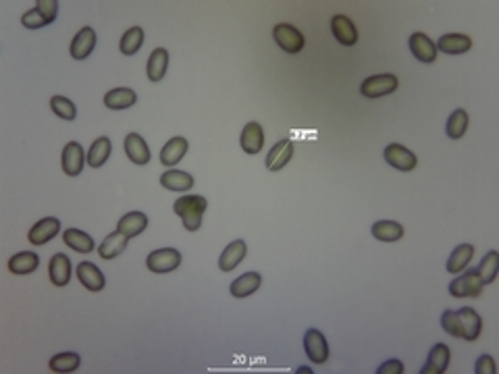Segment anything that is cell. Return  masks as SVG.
<instances>
[{
  "instance_id": "obj_1",
  "label": "cell",
  "mask_w": 499,
  "mask_h": 374,
  "mask_svg": "<svg viewBox=\"0 0 499 374\" xmlns=\"http://www.w3.org/2000/svg\"><path fill=\"white\" fill-rule=\"evenodd\" d=\"M208 202L202 196H183L173 204L175 215L181 219L183 226L187 231H198L202 224V215L206 213Z\"/></svg>"
},
{
  "instance_id": "obj_2",
  "label": "cell",
  "mask_w": 499,
  "mask_h": 374,
  "mask_svg": "<svg viewBox=\"0 0 499 374\" xmlns=\"http://www.w3.org/2000/svg\"><path fill=\"white\" fill-rule=\"evenodd\" d=\"M273 38L277 42V46L287 52V55H298L304 48V36L300 34V29H296L289 23H279L273 29Z\"/></svg>"
},
{
  "instance_id": "obj_3",
  "label": "cell",
  "mask_w": 499,
  "mask_h": 374,
  "mask_svg": "<svg viewBox=\"0 0 499 374\" xmlns=\"http://www.w3.org/2000/svg\"><path fill=\"white\" fill-rule=\"evenodd\" d=\"M400 85V79L393 73H383L375 75V77H368L362 81L360 85V92L362 96L366 98H381V96H387V94H393Z\"/></svg>"
},
{
  "instance_id": "obj_4",
  "label": "cell",
  "mask_w": 499,
  "mask_h": 374,
  "mask_svg": "<svg viewBox=\"0 0 499 374\" xmlns=\"http://www.w3.org/2000/svg\"><path fill=\"white\" fill-rule=\"evenodd\" d=\"M181 264V254L175 250V247H163V250H157L152 252L148 258H146V266L148 271L157 273V275H165V273H173L177 271Z\"/></svg>"
},
{
  "instance_id": "obj_5",
  "label": "cell",
  "mask_w": 499,
  "mask_h": 374,
  "mask_svg": "<svg viewBox=\"0 0 499 374\" xmlns=\"http://www.w3.org/2000/svg\"><path fill=\"white\" fill-rule=\"evenodd\" d=\"M483 283L479 279L477 268L475 271H466L464 275H460L456 281L449 283V294L454 298H479L483 294Z\"/></svg>"
},
{
  "instance_id": "obj_6",
  "label": "cell",
  "mask_w": 499,
  "mask_h": 374,
  "mask_svg": "<svg viewBox=\"0 0 499 374\" xmlns=\"http://www.w3.org/2000/svg\"><path fill=\"white\" fill-rule=\"evenodd\" d=\"M304 350H306V356L310 358V362H314V364H325L329 360V343H327L325 335L317 329L306 331Z\"/></svg>"
},
{
  "instance_id": "obj_7",
  "label": "cell",
  "mask_w": 499,
  "mask_h": 374,
  "mask_svg": "<svg viewBox=\"0 0 499 374\" xmlns=\"http://www.w3.org/2000/svg\"><path fill=\"white\" fill-rule=\"evenodd\" d=\"M456 316H458V324H460V339L477 341L481 331H483L481 316L472 308H462V310L456 312Z\"/></svg>"
},
{
  "instance_id": "obj_8",
  "label": "cell",
  "mask_w": 499,
  "mask_h": 374,
  "mask_svg": "<svg viewBox=\"0 0 499 374\" xmlns=\"http://www.w3.org/2000/svg\"><path fill=\"white\" fill-rule=\"evenodd\" d=\"M85 162H87V154L83 152L80 142H69V144L63 148V160H61V164H63L65 175L78 177L83 171Z\"/></svg>"
},
{
  "instance_id": "obj_9",
  "label": "cell",
  "mask_w": 499,
  "mask_h": 374,
  "mask_svg": "<svg viewBox=\"0 0 499 374\" xmlns=\"http://www.w3.org/2000/svg\"><path fill=\"white\" fill-rule=\"evenodd\" d=\"M59 231H61V221L55 219V217H46V219L38 221V223L29 229L27 239H29V243H34V245H44V243L52 241V239L59 235Z\"/></svg>"
},
{
  "instance_id": "obj_10",
  "label": "cell",
  "mask_w": 499,
  "mask_h": 374,
  "mask_svg": "<svg viewBox=\"0 0 499 374\" xmlns=\"http://www.w3.org/2000/svg\"><path fill=\"white\" fill-rule=\"evenodd\" d=\"M291 156H294V142L291 140H279L273 148L268 150V154H266V160H264V166H266V171H273V173H277V171H281L289 160H291Z\"/></svg>"
},
{
  "instance_id": "obj_11",
  "label": "cell",
  "mask_w": 499,
  "mask_h": 374,
  "mask_svg": "<svg viewBox=\"0 0 499 374\" xmlns=\"http://www.w3.org/2000/svg\"><path fill=\"white\" fill-rule=\"evenodd\" d=\"M246 254H248V245H246L244 239L231 241V243L223 250V254H221V258H219V268H221L223 273L236 271V268L242 264V260L246 258Z\"/></svg>"
},
{
  "instance_id": "obj_12",
  "label": "cell",
  "mask_w": 499,
  "mask_h": 374,
  "mask_svg": "<svg viewBox=\"0 0 499 374\" xmlns=\"http://www.w3.org/2000/svg\"><path fill=\"white\" fill-rule=\"evenodd\" d=\"M383 156H385V160H387L393 168L404 171V173L414 171L416 164H418V158H416L414 154L408 148L400 146V144H389V146L385 148V154H383Z\"/></svg>"
},
{
  "instance_id": "obj_13",
  "label": "cell",
  "mask_w": 499,
  "mask_h": 374,
  "mask_svg": "<svg viewBox=\"0 0 499 374\" xmlns=\"http://www.w3.org/2000/svg\"><path fill=\"white\" fill-rule=\"evenodd\" d=\"M48 277L55 287H67L71 281V260L67 254H55L48 264Z\"/></svg>"
},
{
  "instance_id": "obj_14",
  "label": "cell",
  "mask_w": 499,
  "mask_h": 374,
  "mask_svg": "<svg viewBox=\"0 0 499 374\" xmlns=\"http://www.w3.org/2000/svg\"><path fill=\"white\" fill-rule=\"evenodd\" d=\"M449 358H451V352L445 343L433 345V350L428 352L426 364L420 368V374H443L449 366Z\"/></svg>"
},
{
  "instance_id": "obj_15",
  "label": "cell",
  "mask_w": 499,
  "mask_h": 374,
  "mask_svg": "<svg viewBox=\"0 0 499 374\" xmlns=\"http://www.w3.org/2000/svg\"><path fill=\"white\" fill-rule=\"evenodd\" d=\"M94 48H96V31L92 27H83L75 34L69 52L75 61H85L92 55Z\"/></svg>"
},
{
  "instance_id": "obj_16",
  "label": "cell",
  "mask_w": 499,
  "mask_h": 374,
  "mask_svg": "<svg viewBox=\"0 0 499 374\" xmlns=\"http://www.w3.org/2000/svg\"><path fill=\"white\" fill-rule=\"evenodd\" d=\"M410 50L420 63H435L437 59V46L422 31H416L410 36Z\"/></svg>"
},
{
  "instance_id": "obj_17",
  "label": "cell",
  "mask_w": 499,
  "mask_h": 374,
  "mask_svg": "<svg viewBox=\"0 0 499 374\" xmlns=\"http://www.w3.org/2000/svg\"><path fill=\"white\" fill-rule=\"evenodd\" d=\"M125 154H127V158H129L133 164H140V166L148 164V162H150V156H152L148 144H146L144 138L138 136V134H129V136L125 138Z\"/></svg>"
},
{
  "instance_id": "obj_18",
  "label": "cell",
  "mask_w": 499,
  "mask_h": 374,
  "mask_svg": "<svg viewBox=\"0 0 499 374\" xmlns=\"http://www.w3.org/2000/svg\"><path fill=\"white\" fill-rule=\"evenodd\" d=\"M78 279H80V283L87 292H102L104 285H106L102 271L96 264H92V262H82L78 266Z\"/></svg>"
},
{
  "instance_id": "obj_19",
  "label": "cell",
  "mask_w": 499,
  "mask_h": 374,
  "mask_svg": "<svg viewBox=\"0 0 499 374\" xmlns=\"http://www.w3.org/2000/svg\"><path fill=\"white\" fill-rule=\"evenodd\" d=\"M331 29L333 36L337 38V42L343 44V46H354V44L358 42L356 25H354L347 17H343V15H335V17H333Z\"/></svg>"
},
{
  "instance_id": "obj_20",
  "label": "cell",
  "mask_w": 499,
  "mask_h": 374,
  "mask_svg": "<svg viewBox=\"0 0 499 374\" xmlns=\"http://www.w3.org/2000/svg\"><path fill=\"white\" fill-rule=\"evenodd\" d=\"M435 46L443 55H464V52L470 50L472 40L468 36H462V34H445V36L439 38V42Z\"/></svg>"
},
{
  "instance_id": "obj_21",
  "label": "cell",
  "mask_w": 499,
  "mask_h": 374,
  "mask_svg": "<svg viewBox=\"0 0 499 374\" xmlns=\"http://www.w3.org/2000/svg\"><path fill=\"white\" fill-rule=\"evenodd\" d=\"M240 144H242L244 152L249 154V156L258 154V152L262 150V146H264V131H262V125L256 123V121L248 123V125L244 127V131H242Z\"/></svg>"
},
{
  "instance_id": "obj_22",
  "label": "cell",
  "mask_w": 499,
  "mask_h": 374,
  "mask_svg": "<svg viewBox=\"0 0 499 374\" xmlns=\"http://www.w3.org/2000/svg\"><path fill=\"white\" fill-rule=\"evenodd\" d=\"M127 241H129V237H125L123 233L115 231V233L106 235V239L100 243V247H98V256H100L102 260H115L117 256H121V254L125 252Z\"/></svg>"
},
{
  "instance_id": "obj_23",
  "label": "cell",
  "mask_w": 499,
  "mask_h": 374,
  "mask_svg": "<svg viewBox=\"0 0 499 374\" xmlns=\"http://www.w3.org/2000/svg\"><path fill=\"white\" fill-rule=\"evenodd\" d=\"M136 102H138V96L129 87H115V89L106 92V96H104V104L110 110H125V108H131Z\"/></svg>"
},
{
  "instance_id": "obj_24",
  "label": "cell",
  "mask_w": 499,
  "mask_h": 374,
  "mask_svg": "<svg viewBox=\"0 0 499 374\" xmlns=\"http://www.w3.org/2000/svg\"><path fill=\"white\" fill-rule=\"evenodd\" d=\"M146 226H148V217L144 213H127L117 224V231L123 233L125 237L133 239V237L142 235L146 231Z\"/></svg>"
},
{
  "instance_id": "obj_25",
  "label": "cell",
  "mask_w": 499,
  "mask_h": 374,
  "mask_svg": "<svg viewBox=\"0 0 499 374\" xmlns=\"http://www.w3.org/2000/svg\"><path fill=\"white\" fill-rule=\"evenodd\" d=\"M161 185L171 189V192H187V189L194 187V177L185 171L173 168V171H165L161 175Z\"/></svg>"
},
{
  "instance_id": "obj_26",
  "label": "cell",
  "mask_w": 499,
  "mask_h": 374,
  "mask_svg": "<svg viewBox=\"0 0 499 374\" xmlns=\"http://www.w3.org/2000/svg\"><path fill=\"white\" fill-rule=\"evenodd\" d=\"M260 285H262L260 273H246V275H242L240 279H236V281L231 283L229 292H231L233 298H248V296L258 292Z\"/></svg>"
},
{
  "instance_id": "obj_27",
  "label": "cell",
  "mask_w": 499,
  "mask_h": 374,
  "mask_svg": "<svg viewBox=\"0 0 499 374\" xmlns=\"http://www.w3.org/2000/svg\"><path fill=\"white\" fill-rule=\"evenodd\" d=\"M40 266V256L34 252H19L8 260V271L13 275H29Z\"/></svg>"
},
{
  "instance_id": "obj_28",
  "label": "cell",
  "mask_w": 499,
  "mask_h": 374,
  "mask_svg": "<svg viewBox=\"0 0 499 374\" xmlns=\"http://www.w3.org/2000/svg\"><path fill=\"white\" fill-rule=\"evenodd\" d=\"M187 154V140L185 138H171L161 150V162L165 166H175Z\"/></svg>"
},
{
  "instance_id": "obj_29",
  "label": "cell",
  "mask_w": 499,
  "mask_h": 374,
  "mask_svg": "<svg viewBox=\"0 0 499 374\" xmlns=\"http://www.w3.org/2000/svg\"><path fill=\"white\" fill-rule=\"evenodd\" d=\"M472 256H475V247H472L470 243H462V245H458V247L449 254V260H447V273H451V275L462 273V271L470 264Z\"/></svg>"
},
{
  "instance_id": "obj_30",
  "label": "cell",
  "mask_w": 499,
  "mask_h": 374,
  "mask_svg": "<svg viewBox=\"0 0 499 374\" xmlns=\"http://www.w3.org/2000/svg\"><path fill=\"white\" fill-rule=\"evenodd\" d=\"M63 241H65L71 250H75V252H80V254H89V252H94V247H96L94 239H92L85 231H80V229H67V231L63 233Z\"/></svg>"
},
{
  "instance_id": "obj_31",
  "label": "cell",
  "mask_w": 499,
  "mask_h": 374,
  "mask_svg": "<svg viewBox=\"0 0 499 374\" xmlns=\"http://www.w3.org/2000/svg\"><path fill=\"white\" fill-rule=\"evenodd\" d=\"M168 69V52L165 48H154L150 59H148V65H146V73L150 81H161L166 75Z\"/></svg>"
},
{
  "instance_id": "obj_32",
  "label": "cell",
  "mask_w": 499,
  "mask_h": 374,
  "mask_svg": "<svg viewBox=\"0 0 499 374\" xmlns=\"http://www.w3.org/2000/svg\"><path fill=\"white\" fill-rule=\"evenodd\" d=\"M373 237L379 241H400L404 237V226L396 221H377L373 224Z\"/></svg>"
},
{
  "instance_id": "obj_33",
  "label": "cell",
  "mask_w": 499,
  "mask_h": 374,
  "mask_svg": "<svg viewBox=\"0 0 499 374\" xmlns=\"http://www.w3.org/2000/svg\"><path fill=\"white\" fill-rule=\"evenodd\" d=\"M110 152H113V144H110V140L108 138H98L94 144H92V148L87 150V164L92 166V168H100L106 160H108V156H110Z\"/></svg>"
},
{
  "instance_id": "obj_34",
  "label": "cell",
  "mask_w": 499,
  "mask_h": 374,
  "mask_svg": "<svg viewBox=\"0 0 499 374\" xmlns=\"http://www.w3.org/2000/svg\"><path fill=\"white\" fill-rule=\"evenodd\" d=\"M498 271H499V254L496 252V250H491V252L481 260V264H479V268H477L481 283H483V285L493 283L496 277H498Z\"/></svg>"
},
{
  "instance_id": "obj_35",
  "label": "cell",
  "mask_w": 499,
  "mask_h": 374,
  "mask_svg": "<svg viewBox=\"0 0 499 374\" xmlns=\"http://www.w3.org/2000/svg\"><path fill=\"white\" fill-rule=\"evenodd\" d=\"M82 364L80 354L75 352H65V354H57L55 358H50V371L52 373H75Z\"/></svg>"
},
{
  "instance_id": "obj_36",
  "label": "cell",
  "mask_w": 499,
  "mask_h": 374,
  "mask_svg": "<svg viewBox=\"0 0 499 374\" xmlns=\"http://www.w3.org/2000/svg\"><path fill=\"white\" fill-rule=\"evenodd\" d=\"M142 44H144V29L142 27H131L123 34L119 48L125 57H133V55H138Z\"/></svg>"
},
{
  "instance_id": "obj_37",
  "label": "cell",
  "mask_w": 499,
  "mask_h": 374,
  "mask_svg": "<svg viewBox=\"0 0 499 374\" xmlns=\"http://www.w3.org/2000/svg\"><path fill=\"white\" fill-rule=\"evenodd\" d=\"M466 129H468V115H466V110H462V108L454 110L449 115V119H447V125H445L447 136L451 140H460L466 134Z\"/></svg>"
},
{
  "instance_id": "obj_38",
  "label": "cell",
  "mask_w": 499,
  "mask_h": 374,
  "mask_svg": "<svg viewBox=\"0 0 499 374\" xmlns=\"http://www.w3.org/2000/svg\"><path fill=\"white\" fill-rule=\"evenodd\" d=\"M50 108H52V113H55L59 119H63V121H73V119L78 117L75 104H73L69 98H65V96H52V98H50Z\"/></svg>"
},
{
  "instance_id": "obj_39",
  "label": "cell",
  "mask_w": 499,
  "mask_h": 374,
  "mask_svg": "<svg viewBox=\"0 0 499 374\" xmlns=\"http://www.w3.org/2000/svg\"><path fill=\"white\" fill-rule=\"evenodd\" d=\"M21 23H23V27H27V29H40V27L50 25V23L46 21V17H44L38 8H31V10L23 13Z\"/></svg>"
},
{
  "instance_id": "obj_40",
  "label": "cell",
  "mask_w": 499,
  "mask_h": 374,
  "mask_svg": "<svg viewBox=\"0 0 499 374\" xmlns=\"http://www.w3.org/2000/svg\"><path fill=\"white\" fill-rule=\"evenodd\" d=\"M441 326H443V331H445L447 335L460 339V324H458V316H456V312L445 310L443 316H441Z\"/></svg>"
},
{
  "instance_id": "obj_41",
  "label": "cell",
  "mask_w": 499,
  "mask_h": 374,
  "mask_svg": "<svg viewBox=\"0 0 499 374\" xmlns=\"http://www.w3.org/2000/svg\"><path fill=\"white\" fill-rule=\"evenodd\" d=\"M36 8L46 17L48 23H55L57 13H59V2H57V0H38V2H36Z\"/></svg>"
},
{
  "instance_id": "obj_42",
  "label": "cell",
  "mask_w": 499,
  "mask_h": 374,
  "mask_svg": "<svg viewBox=\"0 0 499 374\" xmlns=\"http://www.w3.org/2000/svg\"><path fill=\"white\" fill-rule=\"evenodd\" d=\"M477 374H496L498 373V366H496V360L489 356V354H483L479 360H477V368H475Z\"/></svg>"
},
{
  "instance_id": "obj_43",
  "label": "cell",
  "mask_w": 499,
  "mask_h": 374,
  "mask_svg": "<svg viewBox=\"0 0 499 374\" xmlns=\"http://www.w3.org/2000/svg\"><path fill=\"white\" fill-rule=\"evenodd\" d=\"M402 373H404V364H402L400 360H389V362L381 364L379 371H377V374H402Z\"/></svg>"
},
{
  "instance_id": "obj_44",
  "label": "cell",
  "mask_w": 499,
  "mask_h": 374,
  "mask_svg": "<svg viewBox=\"0 0 499 374\" xmlns=\"http://www.w3.org/2000/svg\"><path fill=\"white\" fill-rule=\"evenodd\" d=\"M298 373L308 374V373H310V368H308V366H302V368H298Z\"/></svg>"
}]
</instances>
